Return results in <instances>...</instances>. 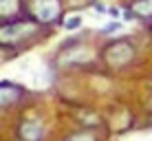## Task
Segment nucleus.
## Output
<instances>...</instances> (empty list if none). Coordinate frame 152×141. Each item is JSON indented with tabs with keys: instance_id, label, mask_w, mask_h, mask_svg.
<instances>
[{
	"instance_id": "nucleus-6",
	"label": "nucleus",
	"mask_w": 152,
	"mask_h": 141,
	"mask_svg": "<svg viewBox=\"0 0 152 141\" xmlns=\"http://www.w3.org/2000/svg\"><path fill=\"white\" fill-rule=\"evenodd\" d=\"M20 13V0H0V18H13Z\"/></svg>"
},
{
	"instance_id": "nucleus-7",
	"label": "nucleus",
	"mask_w": 152,
	"mask_h": 141,
	"mask_svg": "<svg viewBox=\"0 0 152 141\" xmlns=\"http://www.w3.org/2000/svg\"><path fill=\"white\" fill-rule=\"evenodd\" d=\"M130 9L137 18H152V0H134Z\"/></svg>"
},
{
	"instance_id": "nucleus-9",
	"label": "nucleus",
	"mask_w": 152,
	"mask_h": 141,
	"mask_svg": "<svg viewBox=\"0 0 152 141\" xmlns=\"http://www.w3.org/2000/svg\"><path fill=\"white\" fill-rule=\"evenodd\" d=\"M77 27H82V18H80V15H71V18L64 22V29L66 31H73V29H77Z\"/></svg>"
},
{
	"instance_id": "nucleus-10",
	"label": "nucleus",
	"mask_w": 152,
	"mask_h": 141,
	"mask_svg": "<svg viewBox=\"0 0 152 141\" xmlns=\"http://www.w3.org/2000/svg\"><path fill=\"white\" fill-rule=\"evenodd\" d=\"M119 27H121L119 22H110L108 27H104V33H115V31H119Z\"/></svg>"
},
{
	"instance_id": "nucleus-1",
	"label": "nucleus",
	"mask_w": 152,
	"mask_h": 141,
	"mask_svg": "<svg viewBox=\"0 0 152 141\" xmlns=\"http://www.w3.org/2000/svg\"><path fill=\"white\" fill-rule=\"evenodd\" d=\"M40 24L33 20H11L0 24V46H15L38 33Z\"/></svg>"
},
{
	"instance_id": "nucleus-8",
	"label": "nucleus",
	"mask_w": 152,
	"mask_h": 141,
	"mask_svg": "<svg viewBox=\"0 0 152 141\" xmlns=\"http://www.w3.org/2000/svg\"><path fill=\"white\" fill-rule=\"evenodd\" d=\"M66 141H97L93 132H75L71 137H66Z\"/></svg>"
},
{
	"instance_id": "nucleus-3",
	"label": "nucleus",
	"mask_w": 152,
	"mask_h": 141,
	"mask_svg": "<svg viewBox=\"0 0 152 141\" xmlns=\"http://www.w3.org/2000/svg\"><path fill=\"white\" fill-rule=\"evenodd\" d=\"M62 4L60 0H35L33 2V13L40 22H55L60 18Z\"/></svg>"
},
{
	"instance_id": "nucleus-5",
	"label": "nucleus",
	"mask_w": 152,
	"mask_h": 141,
	"mask_svg": "<svg viewBox=\"0 0 152 141\" xmlns=\"http://www.w3.org/2000/svg\"><path fill=\"white\" fill-rule=\"evenodd\" d=\"M22 97H24V88H20L18 84H0V108L15 106Z\"/></svg>"
},
{
	"instance_id": "nucleus-2",
	"label": "nucleus",
	"mask_w": 152,
	"mask_h": 141,
	"mask_svg": "<svg viewBox=\"0 0 152 141\" xmlns=\"http://www.w3.org/2000/svg\"><path fill=\"white\" fill-rule=\"evenodd\" d=\"M134 60V46L128 40H117V42L108 44L104 49V62L108 64V69H124Z\"/></svg>"
},
{
	"instance_id": "nucleus-4",
	"label": "nucleus",
	"mask_w": 152,
	"mask_h": 141,
	"mask_svg": "<svg viewBox=\"0 0 152 141\" xmlns=\"http://www.w3.org/2000/svg\"><path fill=\"white\" fill-rule=\"evenodd\" d=\"M44 126L35 119H24L22 123L18 126V139L20 141H42L44 137Z\"/></svg>"
}]
</instances>
